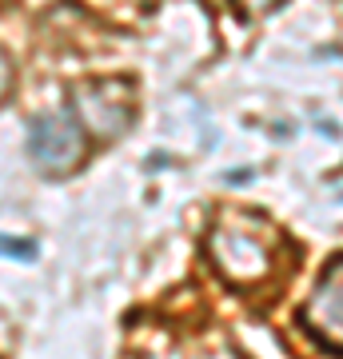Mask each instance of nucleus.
Masks as SVG:
<instances>
[{
  "instance_id": "f257e3e1",
  "label": "nucleus",
  "mask_w": 343,
  "mask_h": 359,
  "mask_svg": "<svg viewBox=\"0 0 343 359\" xmlns=\"http://www.w3.org/2000/svg\"><path fill=\"white\" fill-rule=\"evenodd\" d=\"M276 248H280L276 228L252 212H224L208 231V259L236 287H260L271 280Z\"/></svg>"
},
{
  "instance_id": "f03ea898",
  "label": "nucleus",
  "mask_w": 343,
  "mask_h": 359,
  "mask_svg": "<svg viewBox=\"0 0 343 359\" xmlns=\"http://www.w3.org/2000/svg\"><path fill=\"white\" fill-rule=\"evenodd\" d=\"M72 116L96 140L124 136L136 116V92L128 80H88L72 88Z\"/></svg>"
},
{
  "instance_id": "7ed1b4c3",
  "label": "nucleus",
  "mask_w": 343,
  "mask_h": 359,
  "mask_svg": "<svg viewBox=\"0 0 343 359\" xmlns=\"http://www.w3.org/2000/svg\"><path fill=\"white\" fill-rule=\"evenodd\" d=\"M88 152V132L72 112H44L28 124V156L44 176H68Z\"/></svg>"
},
{
  "instance_id": "20e7f679",
  "label": "nucleus",
  "mask_w": 343,
  "mask_h": 359,
  "mask_svg": "<svg viewBox=\"0 0 343 359\" xmlns=\"http://www.w3.org/2000/svg\"><path fill=\"white\" fill-rule=\"evenodd\" d=\"M304 323L319 344L343 351V256L331 259L319 276L316 292L304 304Z\"/></svg>"
},
{
  "instance_id": "39448f33",
  "label": "nucleus",
  "mask_w": 343,
  "mask_h": 359,
  "mask_svg": "<svg viewBox=\"0 0 343 359\" xmlns=\"http://www.w3.org/2000/svg\"><path fill=\"white\" fill-rule=\"evenodd\" d=\"M0 256H13V259H32V256H36V248L28 244V240H4V236H0Z\"/></svg>"
},
{
  "instance_id": "423d86ee",
  "label": "nucleus",
  "mask_w": 343,
  "mask_h": 359,
  "mask_svg": "<svg viewBox=\"0 0 343 359\" xmlns=\"http://www.w3.org/2000/svg\"><path fill=\"white\" fill-rule=\"evenodd\" d=\"M8 88H13V65H8V56L0 52V100L8 96Z\"/></svg>"
},
{
  "instance_id": "0eeeda50",
  "label": "nucleus",
  "mask_w": 343,
  "mask_h": 359,
  "mask_svg": "<svg viewBox=\"0 0 343 359\" xmlns=\"http://www.w3.org/2000/svg\"><path fill=\"white\" fill-rule=\"evenodd\" d=\"M240 4H243V13L248 16H260V13H267V8H276L280 0H240Z\"/></svg>"
}]
</instances>
